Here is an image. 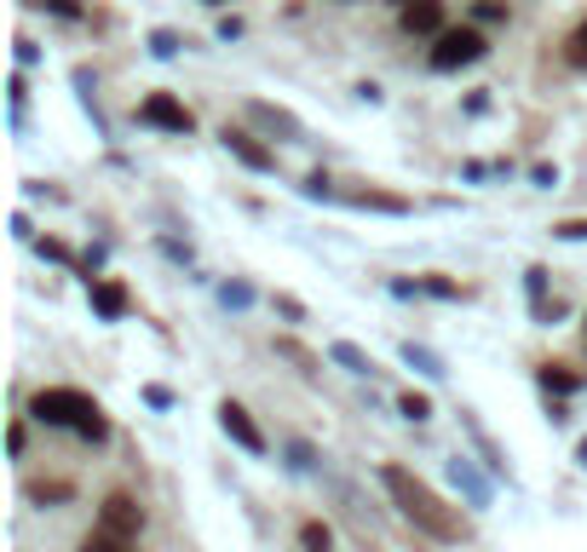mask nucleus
Masks as SVG:
<instances>
[{
    "label": "nucleus",
    "mask_w": 587,
    "mask_h": 552,
    "mask_svg": "<svg viewBox=\"0 0 587 552\" xmlns=\"http://www.w3.org/2000/svg\"><path fill=\"white\" fill-rule=\"evenodd\" d=\"M380 483H387V495L398 501V513L409 518L415 529H427L432 541H450V547H455V541H467V536H473L467 518H461L455 506H443V501L432 495V483H420V478L409 473V466L387 461V466H380Z\"/></svg>",
    "instance_id": "nucleus-1"
},
{
    "label": "nucleus",
    "mask_w": 587,
    "mask_h": 552,
    "mask_svg": "<svg viewBox=\"0 0 587 552\" xmlns=\"http://www.w3.org/2000/svg\"><path fill=\"white\" fill-rule=\"evenodd\" d=\"M29 415H35L40 426H75V432L93 438V443L110 438L105 408H98L87 392H75V385H47V392H35V397H29Z\"/></svg>",
    "instance_id": "nucleus-2"
},
{
    "label": "nucleus",
    "mask_w": 587,
    "mask_h": 552,
    "mask_svg": "<svg viewBox=\"0 0 587 552\" xmlns=\"http://www.w3.org/2000/svg\"><path fill=\"white\" fill-rule=\"evenodd\" d=\"M484 52H490V47H484L478 29H443L432 40V70H467V64H478Z\"/></svg>",
    "instance_id": "nucleus-3"
},
{
    "label": "nucleus",
    "mask_w": 587,
    "mask_h": 552,
    "mask_svg": "<svg viewBox=\"0 0 587 552\" xmlns=\"http://www.w3.org/2000/svg\"><path fill=\"white\" fill-rule=\"evenodd\" d=\"M98 529L138 541V529H145V506H138V501L127 495V489H115V495H105V506H98Z\"/></svg>",
    "instance_id": "nucleus-4"
},
{
    "label": "nucleus",
    "mask_w": 587,
    "mask_h": 552,
    "mask_svg": "<svg viewBox=\"0 0 587 552\" xmlns=\"http://www.w3.org/2000/svg\"><path fill=\"white\" fill-rule=\"evenodd\" d=\"M138 121H145V127H161V133H179V138H185V133L196 127V115H191L185 105H179L173 93H150L145 105H138Z\"/></svg>",
    "instance_id": "nucleus-5"
},
{
    "label": "nucleus",
    "mask_w": 587,
    "mask_h": 552,
    "mask_svg": "<svg viewBox=\"0 0 587 552\" xmlns=\"http://www.w3.org/2000/svg\"><path fill=\"white\" fill-rule=\"evenodd\" d=\"M219 426H225V438H236L248 455H266V432L254 426V415L242 403H219Z\"/></svg>",
    "instance_id": "nucleus-6"
},
{
    "label": "nucleus",
    "mask_w": 587,
    "mask_h": 552,
    "mask_svg": "<svg viewBox=\"0 0 587 552\" xmlns=\"http://www.w3.org/2000/svg\"><path fill=\"white\" fill-rule=\"evenodd\" d=\"M398 24L409 35H443V0H403Z\"/></svg>",
    "instance_id": "nucleus-7"
},
{
    "label": "nucleus",
    "mask_w": 587,
    "mask_h": 552,
    "mask_svg": "<svg viewBox=\"0 0 587 552\" xmlns=\"http://www.w3.org/2000/svg\"><path fill=\"white\" fill-rule=\"evenodd\" d=\"M219 138H225V150L242 161V168H254V173H271L277 168V156L266 150V145H254V138L248 133H236V127H225V133H219Z\"/></svg>",
    "instance_id": "nucleus-8"
},
{
    "label": "nucleus",
    "mask_w": 587,
    "mask_h": 552,
    "mask_svg": "<svg viewBox=\"0 0 587 552\" xmlns=\"http://www.w3.org/2000/svg\"><path fill=\"white\" fill-rule=\"evenodd\" d=\"M248 115H254V121H266V127H277V133H289V138H299V121H294L289 110H271V105H248Z\"/></svg>",
    "instance_id": "nucleus-9"
},
{
    "label": "nucleus",
    "mask_w": 587,
    "mask_h": 552,
    "mask_svg": "<svg viewBox=\"0 0 587 552\" xmlns=\"http://www.w3.org/2000/svg\"><path fill=\"white\" fill-rule=\"evenodd\" d=\"M93 305H98L105 317H121V311H127V294H121L115 282H93Z\"/></svg>",
    "instance_id": "nucleus-10"
},
{
    "label": "nucleus",
    "mask_w": 587,
    "mask_h": 552,
    "mask_svg": "<svg viewBox=\"0 0 587 552\" xmlns=\"http://www.w3.org/2000/svg\"><path fill=\"white\" fill-rule=\"evenodd\" d=\"M81 552H138V541H127V536H110V529H93V536L81 541Z\"/></svg>",
    "instance_id": "nucleus-11"
},
{
    "label": "nucleus",
    "mask_w": 587,
    "mask_h": 552,
    "mask_svg": "<svg viewBox=\"0 0 587 552\" xmlns=\"http://www.w3.org/2000/svg\"><path fill=\"white\" fill-rule=\"evenodd\" d=\"M299 541H306V552H334L329 524H317V518H306V524H299Z\"/></svg>",
    "instance_id": "nucleus-12"
},
{
    "label": "nucleus",
    "mask_w": 587,
    "mask_h": 552,
    "mask_svg": "<svg viewBox=\"0 0 587 552\" xmlns=\"http://www.w3.org/2000/svg\"><path fill=\"white\" fill-rule=\"evenodd\" d=\"M352 201H357V208H387V213H403V208H409L403 196H380V191H357Z\"/></svg>",
    "instance_id": "nucleus-13"
},
{
    "label": "nucleus",
    "mask_w": 587,
    "mask_h": 552,
    "mask_svg": "<svg viewBox=\"0 0 587 552\" xmlns=\"http://www.w3.org/2000/svg\"><path fill=\"white\" fill-rule=\"evenodd\" d=\"M277 352L289 357V363H299V375H317V357L306 352V345H294V340H277Z\"/></svg>",
    "instance_id": "nucleus-14"
},
{
    "label": "nucleus",
    "mask_w": 587,
    "mask_h": 552,
    "mask_svg": "<svg viewBox=\"0 0 587 552\" xmlns=\"http://www.w3.org/2000/svg\"><path fill=\"white\" fill-rule=\"evenodd\" d=\"M564 58H571L576 70H587V17H582V24H576V35L564 40Z\"/></svg>",
    "instance_id": "nucleus-15"
},
{
    "label": "nucleus",
    "mask_w": 587,
    "mask_h": 552,
    "mask_svg": "<svg viewBox=\"0 0 587 552\" xmlns=\"http://www.w3.org/2000/svg\"><path fill=\"white\" fill-rule=\"evenodd\" d=\"M334 357H340V363H346V368H352V375H369V368H375V363H369V357H363V352H357V345H346V340H340V345H334Z\"/></svg>",
    "instance_id": "nucleus-16"
},
{
    "label": "nucleus",
    "mask_w": 587,
    "mask_h": 552,
    "mask_svg": "<svg viewBox=\"0 0 587 552\" xmlns=\"http://www.w3.org/2000/svg\"><path fill=\"white\" fill-rule=\"evenodd\" d=\"M398 408H403L409 420H427V415H432V397H420V392H403V403H398Z\"/></svg>",
    "instance_id": "nucleus-17"
},
{
    "label": "nucleus",
    "mask_w": 587,
    "mask_h": 552,
    "mask_svg": "<svg viewBox=\"0 0 587 552\" xmlns=\"http://www.w3.org/2000/svg\"><path fill=\"white\" fill-rule=\"evenodd\" d=\"M548 380L559 385V392H576V385H582V375H564V363H553V368H548Z\"/></svg>",
    "instance_id": "nucleus-18"
},
{
    "label": "nucleus",
    "mask_w": 587,
    "mask_h": 552,
    "mask_svg": "<svg viewBox=\"0 0 587 552\" xmlns=\"http://www.w3.org/2000/svg\"><path fill=\"white\" fill-rule=\"evenodd\" d=\"M553 236H564V242H582V236H587V219H564Z\"/></svg>",
    "instance_id": "nucleus-19"
},
{
    "label": "nucleus",
    "mask_w": 587,
    "mask_h": 552,
    "mask_svg": "<svg viewBox=\"0 0 587 552\" xmlns=\"http://www.w3.org/2000/svg\"><path fill=\"white\" fill-rule=\"evenodd\" d=\"M35 7H52L58 17H81V7H75V0H35Z\"/></svg>",
    "instance_id": "nucleus-20"
},
{
    "label": "nucleus",
    "mask_w": 587,
    "mask_h": 552,
    "mask_svg": "<svg viewBox=\"0 0 587 552\" xmlns=\"http://www.w3.org/2000/svg\"><path fill=\"white\" fill-rule=\"evenodd\" d=\"M582 466H587V438H582Z\"/></svg>",
    "instance_id": "nucleus-21"
}]
</instances>
